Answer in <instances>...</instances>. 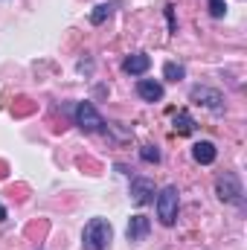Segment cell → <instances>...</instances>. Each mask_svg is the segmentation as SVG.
Wrapping results in <instances>:
<instances>
[{
  "mask_svg": "<svg viewBox=\"0 0 247 250\" xmlns=\"http://www.w3.org/2000/svg\"><path fill=\"white\" fill-rule=\"evenodd\" d=\"M114 239V227L108 218H90L82 230V245L84 250H108Z\"/></svg>",
  "mask_w": 247,
  "mask_h": 250,
  "instance_id": "cell-1",
  "label": "cell"
},
{
  "mask_svg": "<svg viewBox=\"0 0 247 250\" xmlns=\"http://www.w3.org/2000/svg\"><path fill=\"white\" fill-rule=\"evenodd\" d=\"M154 209H157V218H160V224L163 227H172L175 221H178V209H181V192L178 187H163L157 192V198H154Z\"/></svg>",
  "mask_w": 247,
  "mask_h": 250,
  "instance_id": "cell-2",
  "label": "cell"
},
{
  "mask_svg": "<svg viewBox=\"0 0 247 250\" xmlns=\"http://www.w3.org/2000/svg\"><path fill=\"white\" fill-rule=\"evenodd\" d=\"M73 120L76 125L84 131V134H96V131H105V120H102V114L96 111V105L93 102H79L76 105V111H73Z\"/></svg>",
  "mask_w": 247,
  "mask_h": 250,
  "instance_id": "cell-3",
  "label": "cell"
},
{
  "mask_svg": "<svg viewBox=\"0 0 247 250\" xmlns=\"http://www.w3.org/2000/svg\"><path fill=\"white\" fill-rule=\"evenodd\" d=\"M215 195H218L224 204H236V207H242V204H245V189H242V181H239L233 172H224V175L215 181Z\"/></svg>",
  "mask_w": 247,
  "mask_h": 250,
  "instance_id": "cell-4",
  "label": "cell"
},
{
  "mask_svg": "<svg viewBox=\"0 0 247 250\" xmlns=\"http://www.w3.org/2000/svg\"><path fill=\"white\" fill-rule=\"evenodd\" d=\"M189 102H195V105H201L206 111H215V114L224 111V96L215 87H206V84H195L189 90Z\"/></svg>",
  "mask_w": 247,
  "mask_h": 250,
  "instance_id": "cell-5",
  "label": "cell"
},
{
  "mask_svg": "<svg viewBox=\"0 0 247 250\" xmlns=\"http://www.w3.org/2000/svg\"><path fill=\"white\" fill-rule=\"evenodd\" d=\"M154 195H157L154 181H148V178H131V201H134L137 207L151 204V201H154Z\"/></svg>",
  "mask_w": 247,
  "mask_h": 250,
  "instance_id": "cell-6",
  "label": "cell"
},
{
  "mask_svg": "<svg viewBox=\"0 0 247 250\" xmlns=\"http://www.w3.org/2000/svg\"><path fill=\"white\" fill-rule=\"evenodd\" d=\"M137 96L143 102H160L166 96V87L160 82H154V79H140L137 82Z\"/></svg>",
  "mask_w": 247,
  "mask_h": 250,
  "instance_id": "cell-7",
  "label": "cell"
},
{
  "mask_svg": "<svg viewBox=\"0 0 247 250\" xmlns=\"http://www.w3.org/2000/svg\"><path fill=\"white\" fill-rule=\"evenodd\" d=\"M192 157H195V163H201V166H209V163H215V157H218V148H215V143H209V140H201V143H195V146H192Z\"/></svg>",
  "mask_w": 247,
  "mask_h": 250,
  "instance_id": "cell-8",
  "label": "cell"
},
{
  "mask_svg": "<svg viewBox=\"0 0 247 250\" xmlns=\"http://www.w3.org/2000/svg\"><path fill=\"white\" fill-rule=\"evenodd\" d=\"M148 230H151V221L145 215H134L125 227V236H128V242H143L148 236Z\"/></svg>",
  "mask_w": 247,
  "mask_h": 250,
  "instance_id": "cell-9",
  "label": "cell"
},
{
  "mask_svg": "<svg viewBox=\"0 0 247 250\" xmlns=\"http://www.w3.org/2000/svg\"><path fill=\"white\" fill-rule=\"evenodd\" d=\"M148 67H151V59L145 53H131L123 62V73H128V76H143V73H148Z\"/></svg>",
  "mask_w": 247,
  "mask_h": 250,
  "instance_id": "cell-10",
  "label": "cell"
},
{
  "mask_svg": "<svg viewBox=\"0 0 247 250\" xmlns=\"http://www.w3.org/2000/svg\"><path fill=\"white\" fill-rule=\"evenodd\" d=\"M172 128H175L178 134L189 137V134L195 131V120H192V114H186V111H178V114L172 117Z\"/></svg>",
  "mask_w": 247,
  "mask_h": 250,
  "instance_id": "cell-11",
  "label": "cell"
},
{
  "mask_svg": "<svg viewBox=\"0 0 247 250\" xmlns=\"http://www.w3.org/2000/svg\"><path fill=\"white\" fill-rule=\"evenodd\" d=\"M111 15H114V3H99V6L90 12V23H93V26H99V23H105Z\"/></svg>",
  "mask_w": 247,
  "mask_h": 250,
  "instance_id": "cell-12",
  "label": "cell"
},
{
  "mask_svg": "<svg viewBox=\"0 0 247 250\" xmlns=\"http://www.w3.org/2000/svg\"><path fill=\"white\" fill-rule=\"evenodd\" d=\"M163 79H169V82H181V79H186V67L184 64H175V62H166L163 64Z\"/></svg>",
  "mask_w": 247,
  "mask_h": 250,
  "instance_id": "cell-13",
  "label": "cell"
},
{
  "mask_svg": "<svg viewBox=\"0 0 247 250\" xmlns=\"http://www.w3.org/2000/svg\"><path fill=\"white\" fill-rule=\"evenodd\" d=\"M140 160L143 163H160V148L157 146H143L140 148Z\"/></svg>",
  "mask_w": 247,
  "mask_h": 250,
  "instance_id": "cell-14",
  "label": "cell"
},
{
  "mask_svg": "<svg viewBox=\"0 0 247 250\" xmlns=\"http://www.w3.org/2000/svg\"><path fill=\"white\" fill-rule=\"evenodd\" d=\"M209 15L212 18H224L227 15V0H209Z\"/></svg>",
  "mask_w": 247,
  "mask_h": 250,
  "instance_id": "cell-15",
  "label": "cell"
},
{
  "mask_svg": "<svg viewBox=\"0 0 247 250\" xmlns=\"http://www.w3.org/2000/svg\"><path fill=\"white\" fill-rule=\"evenodd\" d=\"M166 18H169V29L175 32V15H172V6H166Z\"/></svg>",
  "mask_w": 247,
  "mask_h": 250,
  "instance_id": "cell-16",
  "label": "cell"
},
{
  "mask_svg": "<svg viewBox=\"0 0 247 250\" xmlns=\"http://www.w3.org/2000/svg\"><path fill=\"white\" fill-rule=\"evenodd\" d=\"M0 221H6V207L0 204Z\"/></svg>",
  "mask_w": 247,
  "mask_h": 250,
  "instance_id": "cell-17",
  "label": "cell"
}]
</instances>
